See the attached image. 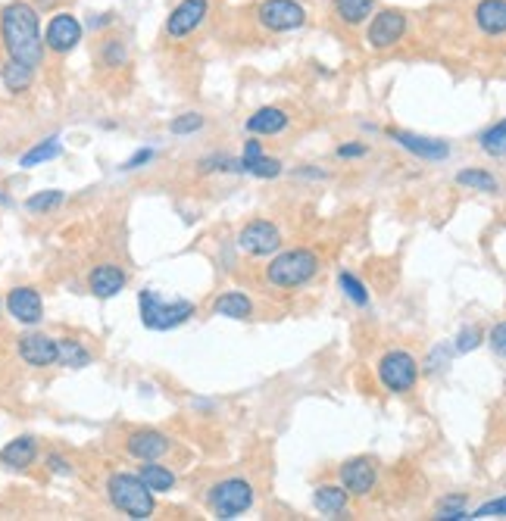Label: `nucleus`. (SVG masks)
Wrapping results in <instances>:
<instances>
[{"label":"nucleus","instance_id":"nucleus-6","mask_svg":"<svg viewBox=\"0 0 506 521\" xmlns=\"http://www.w3.org/2000/svg\"><path fill=\"white\" fill-rule=\"evenodd\" d=\"M253 506V487L244 477H225L210 490V509L219 518H237Z\"/></svg>","mask_w":506,"mask_h":521},{"label":"nucleus","instance_id":"nucleus-40","mask_svg":"<svg viewBox=\"0 0 506 521\" xmlns=\"http://www.w3.org/2000/svg\"><path fill=\"white\" fill-rule=\"evenodd\" d=\"M365 153H369V147L365 144H341L338 147L341 159H357V156H365Z\"/></svg>","mask_w":506,"mask_h":521},{"label":"nucleus","instance_id":"nucleus-23","mask_svg":"<svg viewBox=\"0 0 506 521\" xmlns=\"http://www.w3.org/2000/svg\"><path fill=\"white\" fill-rule=\"evenodd\" d=\"M138 477L144 481V487L150 490V493H169V490L175 487V475L166 469V465H157V462H144L141 469H138Z\"/></svg>","mask_w":506,"mask_h":521},{"label":"nucleus","instance_id":"nucleus-33","mask_svg":"<svg viewBox=\"0 0 506 521\" xmlns=\"http://www.w3.org/2000/svg\"><path fill=\"white\" fill-rule=\"evenodd\" d=\"M200 128H204V116L200 113H185V116H179V119L169 122V132L173 134H194V132H200Z\"/></svg>","mask_w":506,"mask_h":521},{"label":"nucleus","instance_id":"nucleus-29","mask_svg":"<svg viewBox=\"0 0 506 521\" xmlns=\"http://www.w3.org/2000/svg\"><path fill=\"white\" fill-rule=\"evenodd\" d=\"M35 78V69H28V66L16 63V60H10L7 66H4V84H7L13 94H20V91H28V84H32Z\"/></svg>","mask_w":506,"mask_h":521},{"label":"nucleus","instance_id":"nucleus-28","mask_svg":"<svg viewBox=\"0 0 506 521\" xmlns=\"http://www.w3.org/2000/svg\"><path fill=\"white\" fill-rule=\"evenodd\" d=\"M481 150L494 159H503V153H506V122L503 119L494 122V125L481 134Z\"/></svg>","mask_w":506,"mask_h":521},{"label":"nucleus","instance_id":"nucleus-22","mask_svg":"<svg viewBox=\"0 0 506 521\" xmlns=\"http://www.w3.org/2000/svg\"><path fill=\"white\" fill-rule=\"evenodd\" d=\"M213 312H216V316H225V318H250L253 316V303H250L247 293L229 291V293H222V297H216Z\"/></svg>","mask_w":506,"mask_h":521},{"label":"nucleus","instance_id":"nucleus-1","mask_svg":"<svg viewBox=\"0 0 506 521\" xmlns=\"http://www.w3.org/2000/svg\"><path fill=\"white\" fill-rule=\"evenodd\" d=\"M0 38L7 47L10 60L28 66V69H38L41 60H44V35H41L38 10L32 4H10L0 13Z\"/></svg>","mask_w":506,"mask_h":521},{"label":"nucleus","instance_id":"nucleus-12","mask_svg":"<svg viewBox=\"0 0 506 521\" xmlns=\"http://www.w3.org/2000/svg\"><path fill=\"white\" fill-rule=\"evenodd\" d=\"M206 13H210V4H206V0H181L179 7L169 13L166 35L169 38H188V35L197 32V28L204 26Z\"/></svg>","mask_w":506,"mask_h":521},{"label":"nucleus","instance_id":"nucleus-36","mask_svg":"<svg viewBox=\"0 0 506 521\" xmlns=\"http://www.w3.org/2000/svg\"><path fill=\"white\" fill-rule=\"evenodd\" d=\"M491 347H494V353H497V359H503V357H506V325H503V322L494 325V331H491Z\"/></svg>","mask_w":506,"mask_h":521},{"label":"nucleus","instance_id":"nucleus-8","mask_svg":"<svg viewBox=\"0 0 506 521\" xmlns=\"http://www.w3.org/2000/svg\"><path fill=\"white\" fill-rule=\"evenodd\" d=\"M406 35V16L400 10H378L369 22L365 32V44L372 51H391L394 44H400Z\"/></svg>","mask_w":506,"mask_h":521},{"label":"nucleus","instance_id":"nucleus-16","mask_svg":"<svg viewBox=\"0 0 506 521\" xmlns=\"http://www.w3.org/2000/svg\"><path fill=\"white\" fill-rule=\"evenodd\" d=\"M125 450L138 459V462H157L173 450V440L160 431H132L125 440Z\"/></svg>","mask_w":506,"mask_h":521},{"label":"nucleus","instance_id":"nucleus-7","mask_svg":"<svg viewBox=\"0 0 506 521\" xmlns=\"http://www.w3.org/2000/svg\"><path fill=\"white\" fill-rule=\"evenodd\" d=\"M257 22L266 32H297L307 22V10L297 4V0H263L257 7Z\"/></svg>","mask_w":506,"mask_h":521},{"label":"nucleus","instance_id":"nucleus-24","mask_svg":"<svg viewBox=\"0 0 506 521\" xmlns=\"http://www.w3.org/2000/svg\"><path fill=\"white\" fill-rule=\"evenodd\" d=\"M375 10V0H334V16L344 26H359L365 22Z\"/></svg>","mask_w":506,"mask_h":521},{"label":"nucleus","instance_id":"nucleus-31","mask_svg":"<svg viewBox=\"0 0 506 521\" xmlns=\"http://www.w3.org/2000/svg\"><path fill=\"white\" fill-rule=\"evenodd\" d=\"M63 200H66L63 191H41V194H35V197L26 200V210L35 212V216H41V212L57 210V206L63 204Z\"/></svg>","mask_w":506,"mask_h":521},{"label":"nucleus","instance_id":"nucleus-18","mask_svg":"<svg viewBox=\"0 0 506 521\" xmlns=\"http://www.w3.org/2000/svg\"><path fill=\"white\" fill-rule=\"evenodd\" d=\"M35 459H38V440L28 437V434L10 440V444L0 450V465H7V469H16V471L35 465Z\"/></svg>","mask_w":506,"mask_h":521},{"label":"nucleus","instance_id":"nucleus-9","mask_svg":"<svg viewBox=\"0 0 506 521\" xmlns=\"http://www.w3.org/2000/svg\"><path fill=\"white\" fill-rule=\"evenodd\" d=\"M237 250L247 256H272L282 250V231L266 219H253L237 235Z\"/></svg>","mask_w":506,"mask_h":521},{"label":"nucleus","instance_id":"nucleus-20","mask_svg":"<svg viewBox=\"0 0 506 521\" xmlns=\"http://www.w3.org/2000/svg\"><path fill=\"white\" fill-rule=\"evenodd\" d=\"M313 502L325 518H338V515H344L347 506H350V493H347L341 484H325V487H319L313 493Z\"/></svg>","mask_w":506,"mask_h":521},{"label":"nucleus","instance_id":"nucleus-15","mask_svg":"<svg viewBox=\"0 0 506 521\" xmlns=\"http://www.w3.org/2000/svg\"><path fill=\"white\" fill-rule=\"evenodd\" d=\"M391 140H398L404 150H410L413 156L419 159H429V163H438V159H447L450 156V147L438 138H425V134H413L404 132V128H388Z\"/></svg>","mask_w":506,"mask_h":521},{"label":"nucleus","instance_id":"nucleus-2","mask_svg":"<svg viewBox=\"0 0 506 521\" xmlns=\"http://www.w3.org/2000/svg\"><path fill=\"white\" fill-rule=\"evenodd\" d=\"M316 272H319V256L307 247H294L278 253L266 266V281L272 287H282V291H294V287H303L307 281H313Z\"/></svg>","mask_w":506,"mask_h":521},{"label":"nucleus","instance_id":"nucleus-37","mask_svg":"<svg viewBox=\"0 0 506 521\" xmlns=\"http://www.w3.org/2000/svg\"><path fill=\"white\" fill-rule=\"evenodd\" d=\"M478 328H462L460 331V341H456V350L460 353H469V350H475L478 347Z\"/></svg>","mask_w":506,"mask_h":521},{"label":"nucleus","instance_id":"nucleus-26","mask_svg":"<svg viewBox=\"0 0 506 521\" xmlns=\"http://www.w3.org/2000/svg\"><path fill=\"white\" fill-rule=\"evenodd\" d=\"M57 363L66 369H84V365H91V353L78 341L63 337V341H57Z\"/></svg>","mask_w":506,"mask_h":521},{"label":"nucleus","instance_id":"nucleus-35","mask_svg":"<svg viewBox=\"0 0 506 521\" xmlns=\"http://www.w3.org/2000/svg\"><path fill=\"white\" fill-rule=\"evenodd\" d=\"M503 512H506V500L503 496H497V500L487 502V506H481L478 512H472L469 518H503Z\"/></svg>","mask_w":506,"mask_h":521},{"label":"nucleus","instance_id":"nucleus-21","mask_svg":"<svg viewBox=\"0 0 506 521\" xmlns=\"http://www.w3.org/2000/svg\"><path fill=\"white\" fill-rule=\"evenodd\" d=\"M288 113H285L282 107H263V109H257V113L250 116L247 119V132H253V134H282L285 128H288Z\"/></svg>","mask_w":506,"mask_h":521},{"label":"nucleus","instance_id":"nucleus-14","mask_svg":"<svg viewBox=\"0 0 506 521\" xmlns=\"http://www.w3.org/2000/svg\"><path fill=\"white\" fill-rule=\"evenodd\" d=\"M7 309L10 316L16 318L20 325H38L41 318H44V303H41V293L35 291V287L22 285V287H13L7 297Z\"/></svg>","mask_w":506,"mask_h":521},{"label":"nucleus","instance_id":"nucleus-11","mask_svg":"<svg viewBox=\"0 0 506 521\" xmlns=\"http://www.w3.org/2000/svg\"><path fill=\"white\" fill-rule=\"evenodd\" d=\"M20 359L32 369H47V365H57V337L41 334V331H28L16 343Z\"/></svg>","mask_w":506,"mask_h":521},{"label":"nucleus","instance_id":"nucleus-39","mask_svg":"<svg viewBox=\"0 0 506 521\" xmlns=\"http://www.w3.org/2000/svg\"><path fill=\"white\" fill-rule=\"evenodd\" d=\"M47 465H51L53 475H72L69 459H63V456H60V453H51V456H47Z\"/></svg>","mask_w":506,"mask_h":521},{"label":"nucleus","instance_id":"nucleus-5","mask_svg":"<svg viewBox=\"0 0 506 521\" xmlns=\"http://www.w3.org/2000/svg\"><path fill=\"white\" fill-rule=\"evenodd\" d=\"M378 381L388 394H410L419 381V363L413 353L391 350L378 359Z\"/></svg>","mask_w":506,"mask_h":521},{"label":"nucleus","instance_id":"nucleus-32","mask_svg":"<svg viewBox=\"0 0 506 521\" xmlns=\"http://www.w3.org/2000/svg\"><path fill=\"white\" fill-rule=\"evenodd\" d=\"M250 175H257V179H278V175H282V163H278L276 156H260V159H253V163H250Z\"/></svg>","mask_w":506,"mask_h":521},{"label":"nucleus","instance_id":"nucleus-10","mask_svg":"<svg viewBox=\"0 0 506 521\" xmlns=\"http://www.w3.org/2000/svg\"><path fill=\"white\" fill-rule=\"evenodd\" d=\"M378 484V469L369 456H353L341 465V487L350 496H369Z\"/></svg>","mask_w":506,"mask_h":521},{"label":"nucleus","instance_id":"nucleus-25","mask_svg":"<svg viewBox=\"0 0 506 521\" xmlns=\"http://www.w3.org/2000/svg\"><path fill=\"white\" fill-rule=\"evenodd\" d=\"M60 153H63V144H60L57 134H51V138H47V140H41V144H35L28 153H22L20 165H22V169H35V165L51 163V159H57Z\"/></svg>","mask_w":506,"mask_h":521},{"label":"nucleus","instance_id":"nucleus-41","mask_svg":"<svg viewBox=\"0 0 506 521\" xmlns=\"http://www.w3.org/2000/svg\"><path fill=\"white\" fill-rule=\"evenodd\" d=\"M53 4H57V0H38V7H44V10L53 7Z\"/></svg>","mask_w":506,"mask_h":521},{"label":"nucleus","instance_id":"nucleus-38","mask_svg":"<svg viewBox=\"0 0 506 521\" xmlns=\"http://www.w3.org/2000/svg\"><path fill=\"white\" fill-rule=\"evenodd\" d=\"M150 159H154V150H150V147H148V150H138V153H135V156H132V159H125V163H122V169H125V172H132V169H141V165H148Z\"/></svg>","mask_w":506,"mask_h":521},{"label":"nucleus","instance_id":"nucleus-13","mask_svg":"<svg viewBox=\"0 0 506 521\" xmlns=\"http://www.w3.org/2000/svg\"><path fill=\"white\" fill-rule=\"evenodd\" d=\"M78 41H82V22H78L72 13H57L51 22H47V32H44L47 51L69 53V51H76Z\"/></svg>","mask_w":506,"mask_h":521},{"label":"nucleus","instance_id":"nucleus-3","mask_svg":"<svg viewBox=\"0 0 506 521\" xmlns=\"http://www.w3.org/2000/svg\"><path fill=\"white\" fill-rule=\"evenodd\" d=\"M138 309H141V322L150 331H175L185 325L188 318L197 312L191 300H163L157 291L138 293Z\"/></svg>","mask_w":506,"mask_h":521},{"label":"nucleus","instance_id":"nucleus-4","mask_svg":"<svg viewBox=\"0 0 506 521\" xmlns=\"http://www.w3.org/2000/svg\"><path fill=\"white\" fill-rule=\"evenodd\" d=\"M107 496L122 515L129 518H150L157 509L154 493L144 487V481L138 475H109L107 481Z\"/></svg>","mask_w":506,"mask_h":521},{"label":"nucleus","instance_id":"nucleus-19","mask_svg":"<svg viewBox=\"0 0 506 521\" xmlns=\"http://www.w3.org/2000/svg\"><path fill=\"white\" fill-rule=\"evenodd\" d=\"M475 26L487 38H500L506 32V0H481L475 7Z\"/></svg>","mask_w":506,"mask_h":521},{"label":"nucleus","instance_id":"nucleus-17","mask_svg":"<svg viewBox=\"0 0 506 521\" xmlns=\"http://www.w3.org/2000/svg\"><path fill=\"white\" fill-rule=\"evenodd\" d=\"M125 285H129V275L122 272L119 266H113V262H100V266H94L91 269V275H88L91 293L100 297V300L116 297V293H119Z\"/></svg>","mask_w":506,"mask_h":521},{"label":"nucleus","instance_id":"nucleus-27","mask_svg":"<svg viewBox=\"0 0 506 521\" xmlns=\"http://www.w3.org/2000/svg\"><path fill=\"white\" fill-rule=\"evenodd\" d=\"M456 181H460L462 188H469V191H485V194L500 191V181L485 169H462L460 175H456Z\"/></svg>","mask_w":506,"mask_h":521},{"label":"nucleus","instance_id":"nucleus-34","mask_svg":"<svg viewBox=\"0 0 506 521\" xmlns=\"http://www.w3.org/2000/svg\"><path fill=\"white\" fill-rule=\"evenodd\" d=\"M103 63H107V66H122V63H125V47H122L116 38L103 41Z\"/></svg>","mask_w":506,"mask_h":521},{"label":"nucleus","instance_id":"nucleus-30","mask_svg":"<svg viewBox=\"0 0 506 521\" xmlns=\"http://www.w3.org/2000/svg\"><path fill=\"white\" fill-rule=\"evenodd\" d=\"M338 285H341V291H344V297L350 300V303H357V306H369V291H365L363 281L353 278L350 272H341V275H338Z\"/></svg>","mask_w":506,"mask_h":521}]
</instances>
